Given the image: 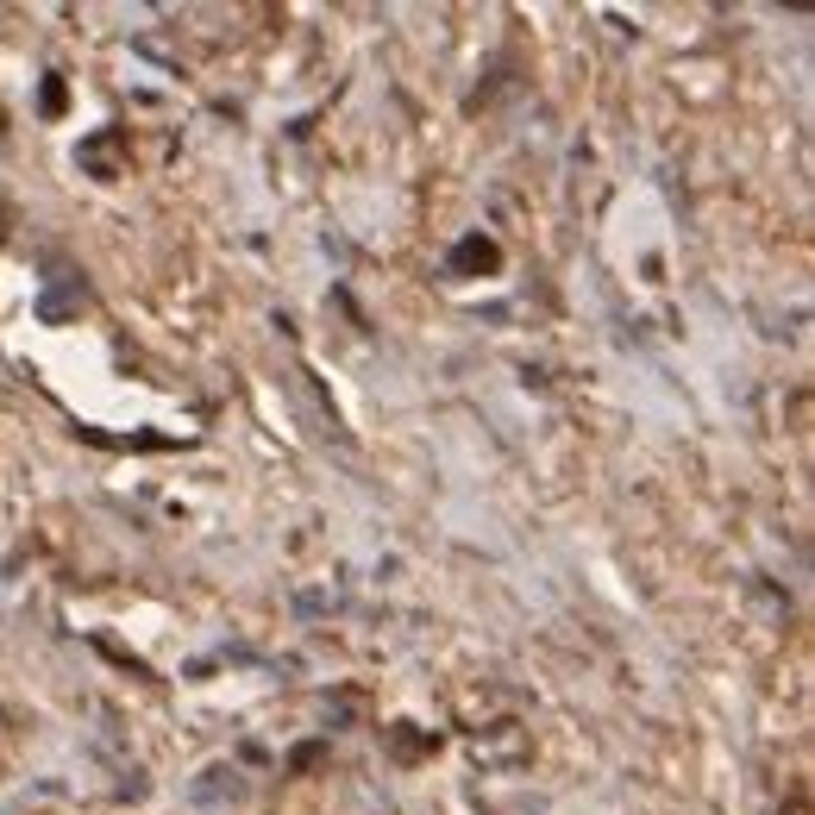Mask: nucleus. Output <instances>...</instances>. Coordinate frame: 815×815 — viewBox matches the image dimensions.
<instances>
[{
    "label": "nucleus",
    "mask_w": 815,
    "mask_h": 815,
    "mask_svg": "<svg viewBox=\"0 0 815 815\" xmlns=\"http://www.w3.org/2000/svg\"><path fill=\"white\" fill-rule=\"evenodd\" d=\"M458 264H496V252H489L484 239H470L465 252H458Z\"/></svg>",
    "instance_id": "obj_1"
}]
</instances>
